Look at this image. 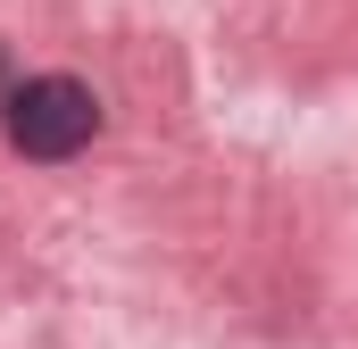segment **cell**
<instances>
[{"mask_svg": "<svg viewBox=\"0 0 358 349\" xmlns=\"http://www.w3.org/2000/svg\"><path fill=\"white\" fill-rule=\"evenodd\" d=\"M92 133H100V100H92L76 75H34V84H17V100H8V142H17L25 158H76Z\"/></svg>", "mask_w": 358, "mask_h": 349, "instance_id": "obj_1", "label": "cell"}]
</instances>
